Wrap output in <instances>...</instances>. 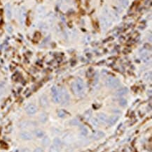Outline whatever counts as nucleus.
Returning <instances> with one entry per match:
<instances>
[{"label": "nucleus", "mask_w": 152, "mask_h": 152, "mask_svg": "<svg viewBox=\"0 0 152 152\" xmlns=\"http://www.w3.org/2000/svg\"><path fill=\"white\" fill-rule=\"evenodd\" d=\"M51 93H52V97L53 100L55 103H60L61 101V95L60 90H58L56 87H53L51 89Z\"/></svg>", "instance_id": "20e7f679"}, {"label": "nucleus", "mask_w": 152, "mask_h": 152, "mask_svg": "<svg viewBox=\"0 0 152 152\" xmlns=\"http://www.w3.org/2000/svg\"><path fill=\"white\" fill-rule=\"evenodd\" d=\"M39 103H40L41 106L44 107V108H46L49 106V101H48V97L46 96V95H43V96H41L40 97Z\"/></svg>", "instance_id": "0eeeda50"}, {"label": "nucleus", "mask_w": 152, "mask_h": 152, "mask_svg": "<svg viewBox=\"0 0 152 152\" xmlns=\"http://www.w3.org/2000/svg\"><path fill=\"white\" fill-rule=\"evenodd\" d=\"M97 117H98V120L99 122H100L102 123H106L107 122V117L105 114L104 113H100L97 114Z\"/></svg>", "instance_id": "ddd939ff"}, {"label": "nucleus", "mask_w": 152, "mask_h": 152, "mask_svg": "<svg viewBox=\"0 0 152 152\" xmlns=\"http://www.w3.org/2000/svg\"><path fill=\"white\" fill-rule=\"evenodd\" d=\"M41 143H42L43 146H44V147H47V146H48V145H49V144H50V139H49V137H44V138H43V139H42Z\"/></svg>", "instance_id": "412c9836"}, {"label": "nucleus", "mask_w": 152, "mask_h": 152, "mask_svg": "<svg viewBox=\"0 0 152 152\" xmlns=\"http://www.w3.org/2000/svg\"><path fill=\"white\" fill-rule=\"evenodd\" d=\"M85 89L84 82L82 79L78 78L72 84V90L76 95H81L83 93Z\"/></svg>", "instance_id": "f257e3e1"}, {"label": "nucleus", "mask_w": 152, "mask_h": 152, "mask_svg": "<svg viewBox=\"0 0 152 152\" xmlns=\"http://www.w3.org/2000/svg\"><path fill=\"white\" fill-rule=\"evenodd\" d=\"M53 142H54V145H55V146H57V147H60L61 144H62V142H61V140L59 139V138H58V137H56V138H55L54 139H53Z\"/></svg>", "instance_id": "b1692460"}, {"label": "nucleus", "mask_w": 152, "mask_h": 152, "mask_svg": "<svg viewBox=\"0 0 152 152\" xmlns=\"http://www.w3.org/2000/svg\"><path fill=\"white\" fill-rule=\"evenodd\" d=\"M128 93V89L125 88V87H123V88H121V89H119L118 91H116L115 94H116V96H122L125 95Z\"/></svg>", "instance_id": "4468645a"}, {"label": "nucleus", "mask_w": 152, "mask_h": 152, "mask_svg": "<svg viewBox=\"0 0 152 152\" xmlns=\"http://www.w3.org/2000/svg\"><path fill=\"white\" fill-rule=\"evenodd\" d=\"M118 120H119V117L118 116H112L109 119H107V122H108L109 125L110 126H111L114 125L117 122Z\"/></svg>", "instance_id": "2eb2a0df"}, {"label": "nucleus", "mask_w": 152, "mask_h": 152, "mask_svg": "<svg viewBox=\"0 0 152 152\" xmlns=\"http://www.w3.org/2000/svg\"><path fill=\"white\" fill-rule=\"evenodd\" d=\"M26 112L29 115H33L37 113V107L34 104H29L25 108Z\"/></svg>", "instance_id": "423d86ee"}, {"label": "nucleus", "mask_w": 152, "mask_h": 152, "mask_svg": "<svg viewBox=\"0 0 152 152\" xmlns=\"http://www.w3.org/2000/svg\"><path fill=\"white\" fill-rule=\"evenodd\" d=\"M69 123H70V124H71V125H72V126H78V125L79 124V122H78V119H74L71 120Z\"/></svg>", "instance_id": "cd10ccee"}, {"label": "nucleus", "mask_w": 152, "mask_h": 152, "mask_svg": "<svg viewBox=\"0 0 152 152\" xmlns=\"http://www.w3.org/2000/svg\"><path fill=\"white\" fill-rule=\"evenodd\" d=\"M63 139H64V140L65 141V142H67V143H70V142L73 140V136H72V135L70 134V133H67V134L64 136Z\"/></svg>", "instance_id": "6ab92c4d"}, {"label": "nucleus", "mask_w": 152, "mask_h": 152, "mask_svg": "<svg viewBox=\"0 0 152 152\" xmlns=\"http://www.w3.org/2000/svg\"><path fill=\"white\" fill-rule=\"evenodd\" d=\"M20 152H30V151L28 149H24L21 150Z\"/></svg>", "instance_id": "2f4dec72"}, {"label": "nucleus", "mask_w": 152, "mask_h": 152, "mask_svg": "<svg viewBox=\"0 0 152 152\" xmlns=\"http://www.w3.org/2000/svg\"><path fill=\"white\" fill-rule=\"evenodd\" d=\"M25 16H26V12H25V10L24 8H22L20 10V12H19V20H20V23L23 25L25 22Z\"/></svg>", "instance_id": "9b49d317"}, {"label": "nucleus", "mask_w": 152, "mask_h": 152, "mask_svg": "<svg viewBox=\"0 0 152 152\" xmlns=\"http://www.w3.org/2000/svg\"><path fill=\"white\" fill-rule=\"evenodd\" d=\"M33 152H44V150H43L41 148H39H39H37Z\"/></svg>", "instance_id": "7c9ffc66"}, {"label": "nucleus", "mask_w": 152, "mask_h": 152, "mask_svg": "<svg viewBox=\"0 0 152 152\" xmlns=\"http://www.w3.org/2000/svg\"><path fill=\"white\" fill-rule=\"evenodd\" d=\"M20 137L24 140H30L33 138L32 134L28 131H23L20 133Z\"/></svg>", "instance_id": "6e6552de"}, {"label": "nucleus", "mask_w": 152, "mask_h": 152, "mask_svg": "<svg viewBox=\"0 0 152 152\" xmlns=\"http://www.w3.org/2000/svg\"><path fill=\"white\" fill-rule=\"evenodd\" d=\"M88 134V130L86 127H83L81 130V135L82 136H86Z\"/></svg>", "instance_id": "393cba45"}, {"label": "nucleus", "mask_w": 152, "mask_h": 152, "mask_svg": "<svg viewBox=\"0 0 152 152\" xmlns=\"http://www.w3.org/2000/svg\"><path fill=\"white\" fill-rule=\"evenodd\" d=\"M91 123L94 126H97L100 123V122L97 118H92L91 120Z\"/></svg>", "instance_id": "a878e982"}, {"label": "nucleus", "mask_w": 152, "mask_h": 152, "mask_svg": "<svg viewBox=\"0 0 152 152\" xmlns=\"http://www.w3.org/2000/svg\"><path fill=\"white\" fill-rule=\"evenodd\" d=\"M34 135L39 138L44 137V132L41 129H36L34 131Z\"/></svg>", "instance_id": "a211bd4d"}, {"label": "nucleus", "mask_w": 152, "mask_h": 152, "mask_svg": "<svg viewBox=\"0 0 152 152\" xmlns=\"http://www.w3.org/2000/svg\"><path fill=\"white\" fill-rule=\"evenodd\" d=\"M48 119V115L46 114V113L43 112L39 115V121L41 123H45Z\"/></svg>", "instance_id": "aec40b11"}, {"label": "nucleus", "mask_w": 152, "mask_h": 152, "mask_svg": "<svg viewBox=\"0 0 152 152\" xmlns=\"http://www.w3.org/2000/svg\"><path fill=\"white\" fill-rule=\"evenodd\" d=\"M4 91H5V87L4 84H0V98L2 97V96L4 93Z\"/></svg>", "instance_id": "bb28decb"}, {"label": "nucleus", "mask_w": 152, "mask_h": 152, "mask_svg": "<svg viewBox=\"0 0 152 152\" xmlns=\"http://www.w3.org/2000/svg\"><path fill=\"white\" fill-rule=\"evenodd\" d=\"M105 84L108 88L116 89L120 86V81L117 78H115L114 77H109L106 79Z\"/></svg>", "instance_id": "7ed1b4c3"}, {"label": "nucleus", "mask_w": 152, "mask_h": 152, "mask_svg": "<svg viewBox=\"0 0 152 152\" xmlns=\"http://www.w3.org/2000/svg\"><path fill=\"white\" fill-rule=\"evenodd\" d=\"M32 126H34V123L32 122H28V121H25L20 123V127L21 128H28Z\"/></svg>", "instance_id": "f8f14e48"}, {"label": "nucleus", "mask_w": 152, "mask_h": 152, "mask_svg": "<svg viewBox=\"0 0 152 152\" xmlns=\"http://www.w3.org/2000/svg\"><path fill=\"white\" fill-rule=\"evenodd\" d=\"M119 104L121 106H125L126 104H127V101L125 98H121L120 100V101H119Z\"/></svg>", "instance_id": "c85d7f7f"}, {"label": "nucleus", "mask_w": 152, "mask_h": 152, "mask_svg": "<svg viewBox=\"0 0 152 152\" xmlns=\"http://www.w3.org/2000/svg\"><path fill=\"white\" fill-rule=\"evenodd\" d=\"M37 13H38L39 15H40L41 17H43L44 15V13H45L44 8L43 6H39L37 9Z\"/></svg>", "instance_id": "4be33fe9"}, {"label": "nucleus", "mask_w": 152, "mask_h": 152, "mask_svg": "<svg viewBox=\"0 0 152 152\" xmlns=\"http://www.w3.org/2000/svg\"><path fill=\"white\" fill-rule=\"evenodd\" d=\"M100 22H101V25L103 28V30H106L109 26L111 25V17L110 15H109V13L107 11H105V13L104 15H102L100 18Z\"/></svg>", "instance_id": "f03ea898"}, {"label": "nucleus", "mask_w": 152, "mask_h": 152, "mask_svg": "<svg viewBox=\"0 0 152 152\" xmlns=\"http://www.w3.org/2000/svg\"><path fill=\"white\" fill-rule=\"evenodd\" d=\"M61 101L60 103L62 105H67L69 101V95L67 91L64 88H62L60 89Z\"/></svg>", "instance_id": "39448f33"}, {"label": "nucleus", "mask_w": 152, "mask_h": 152, "mask_svg": "<svg viewBox=\"0 0 152 152\" xmlns=\"http://www.w3.org/2000/svg\"><path fill=\"white\" fill-rule=\"evenodd\" d=\"M118 4L123 8H125L129 5V1L128 0H118Z\"/></svg>", "instance_id": "f3484780"}, {"label": "nucleus", "mask_w": 152, "mask_h": 152, "mask_svg": "<svg viewBox=\"0 0 152 152\" xmlns=\"http://www.w3.org/2000/svg\"><path fill=\"white\" fill-rule=\"evenodd\" d=\"M65 112L64 111H63V110H60L59 112H58V117H61V118H62V117H64V116H65Z\"/></svg>", "instance_id": "c756f323"}, {"label": "nucleus", "mask_w": 152, "mask_h": 152, "mask_svg": "<svg viewBox=\"0 0 152 152\" xmlns=\"http://www.w3.org/2000/svg\"><path fill=\"white\" fill-rule=\"evenodd\" d=\"M105 136V133L102 131H95L92 133L91 137L95 139V140H97V139H100L101 138Z\"/></svg>", "instance_id": "9d476101"}, {"label": "nucleus", "mask_w": 152, "mask_h": 152, "mask_svg": "<svg viewBox=\"0 0 152 152\" xmlns=\"http://www.w3.org/2000/svg\"><path fill=\"white\" fill-rule=\"evenodd\" d=\"M141 57H142V59L144 62H148L151 59V57H150V56L147 52H144L143 53H142Z\"/></svg>", "instance_id": "dca6fc26"}, {"label": "nucleus", "mask_w": 152, "mask_h": 152, "mask_svg": "<svg viewBox=\"0 0 152 152\" xmlns=\"http://www.w3.org/2000/svg\"><path fill=\"white\" fill-rule=\"evenodd\" d=\"M49 152H60V149L58 147H57L55 145H52L50 147Z\"/></svg>", "instance_id": "5701e85b"}, {"label": "nucleus", "mask_w": 152, "mask_h": 152, "mask_svg": "<svg viewBox=\"0 0 152 152\" xmlns=\"http://www.w3.org/2000/svg\"><path fill=\"white\" fill-rule=\"evenodd\" d=\"M5 11H6V17L10 20L12 17V11H11V6L10 4H6L5 6Z\"/></svg>", "instance_id": "1a4fd4ad"}]
</instances>
